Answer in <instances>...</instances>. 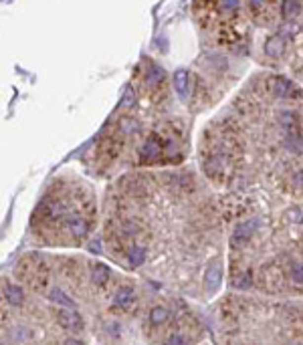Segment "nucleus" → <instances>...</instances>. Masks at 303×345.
Masks as SVG:
<instances>
[{
  "label": "nucleus",
  "mask_w": 303,
  "mask_h": 345,
  "mask_svg": "<svg viewBox=\"0 0 303 345\" xmlns=\"http://www.w3.org/2000/svg\"><path fill=\"white\" fill-rule=\"evenodd\" d=\"M257 228H259V220H247V222L239 224V226L234 228L232 236H230V248H234V250L245 248L247 242H249V239L253 236V232Z\"/></svg>",
  "instance_id": "f257e3e1"
},
{
  "label": "nucleus",
  "mask_w": 303,
  "mask_h": 345,
  "mask_svg": "<svg viewBox=\"0 0 303 345\" xmlns=\"http://www.w3.org/2000/svg\"><path fill=\"white\" fill-rule=\"evenodd\" d=\"M162 152H164V145H162L160 138L158 136H150L144 141L142 149H140V156H142V162H156L162 156Z\"/></svg>",
  "instance_id": "f03ea898"
},
{
  "label": "nucleus",
  "mask_w": 303,
  "mask_h": 345,
  "mask_svg": "<svg viewBox=\"0 0 303 345\" xmlns=\"http://www.w3.org/2000/svg\"><path fill=\"white\" fill-rule=\"evenodd\" d=\"M57 321H59V325L63 327V329H67V331H81L83 329V319H81V315L75 311V309H63V311H59V315H57Z\"/></svg>",
  "instance_id": "7ed1b4c3"
},
{
  "label": "nucleus",
  "mask_w": 303,
  "mask_h": 345,
  "mask_svg": "<svg viewBox=\"0 0 303 345\" xmlns=\"http://www.w3.org/2000/svg\"><path fill=\"white\" fill-rule=\"evenodd\" d=\"M221 281H223V267H221L219 263H212V265L206 269V275H204L206 293H214L216 289L221 287Z\"/></svg>",
  "instance_id": "20e7f679"
},
{
  "label": "nucleus",
  "mask_w": 303,
  "mask_h": 345,
  "mask_svg": "<svg viewBox=\"0 0 303 345\" xmlns=\"http://www.w3.org/2000/svg\"><path fill=\"white\" fill-rule=\"evenodd\" d=\"M65 226H67V230L77 236V239H81V236H85L89 232V222L85 220L83 216H79V214H71V216H67V222H65Z\"/></svg>",
  "instance_id": "39448f33"
},
{
  "label": "nucleus",
  "mask_w": 303,
  "mask_h": 345,
  "mask_svg": "<svg viewBox=\"0 0 303 345\" xmlns=\"http://www.w3.org/2000/svg\"><path fill=\"white\" fill-rule=\"evenodd\" d=\"M273 93L279 97H295V87L291 81H287L283 77H275L273 79Z\"/></svg>",
  "instance_id": "423d86ee"
},
{
  "label": "nucleus",
  "mask_w": 303,
  "mask_h": 345,
  "mask_svg": "<svg viewBox=\"0 0 303 345\" xmlns=\"http://www.w3.org/2000/svg\"><path fill=\"white\" fill-rule=\"evenodd\" d=\"M168 319H170V311L166 307H154L150 311V315H148V323H150V325H154V327L166 325Z\"/></svg>",
  "instance_id": "0eeeda50"
},
{
  "label": "nucleus",
  "mask_w": 303,
  "mask_h": 345,
  "mask_svg": "<svg viewBox=\"0 0 303 345\" xmlns=\"http://www.w3.org/2000/svg\"><path fill=\"white\" fill-rule=\"evenodd\" d=\"M132 301H134V289H129V287H121V289H117L115 299H114V303H115L117 307L129 309V305H132Z\"/></svg>",
  "instance_id": "6e6552de"
},
{
  "label": "nucleus",
  "mask_w": 303,
  "mask_h": 345,
  "mask_svg": "<svg viewBox=\"0 0 303 345\" xmlns=\"http://www.w3.org/2000/svg\"><path fill=\"white\" fill-rule=\"evenodd\" d=\"M110 267H105V265H93L91 267V281L95 285H105L107 281H110Z\"/></svg>",
  "instance_id": "1a4fd4ad"
},
{
  "label": "nucleus",
  "mask_w": 303,
  "mask_h": 345,
  "mask_svg": "<svg viewBox=\"0 0 303 345\" xmlns=\"http://www.w3.org/2000/svg\"><path fill=\"white\" fill-rule=\"evenodd\" d=\"M283 49H285V40L281 38V36H271L265 42V53L269 57H279L281 53H283Z\"/></svg>",
  "instance_id": "9d476101"
},
{
  "label": "nucleus",
  "mask_w": 303,
  "mask_h": 345,
  "mask_svg": "<svg viewBox=\"0 0 303 345\" xmlns=\"http://www.w3.org/2000/svg\"><path fill=\"white\" fill-rule=\"evenodd\" d=\"M4 297L10 305L18 307V305H23V301H25V295H23V289H20L18 285H8L6 291H4Z\"/></svg>",
  "instance_id": "9b49d317"
},
{
  "label": "nucleus",
  "mask_w": 303,
  "mask_h": 345,
  "mask_svg": "<svg viewBox=\"0 0 303 345\" xmlns=\"http://www.w3.org/2000/svg\"><path fill=\"white\" fill-rule=\"evenodd\" d=\"M188 79L190 77H188L186 69H178L176 75H174V87H176L180 97H186V93H188Z\"/></svg>",
  "instance_id": "f8f14e48"
},
{
  "label": "nucleus",
  "mask_w": 303,
  "mask_h": 345,
  "mask_svg": "<svg viewBox=\"0 0 303 345\" xmlns=\"http://www.w3.org/2000/svg\"><path fill=\"white\" fill-rule=\"evenodd\" d=\"M164 79H166V73H164V69H160V67H154L150 73H148V85L150 87H160V85L164 83Z\"/></svg>",
  "instance_id": "ddd939ff"
},
{
  "label": "nucleus",
  "mask_w": 303,
  "mask_h": 345,
  "mask_svg": "<svg viewBox=\"0 0 303 345\" xmlns=\"http://www.w3.org/2000/svg\"><path fill=\"white\" fill-rule=\"evenodd\" d=\"M51 301H55V303H61V305H65V307H71V309H75L73 299H69L67 295H65L61 289H57V287L51 291Z\"/></svg>",
  "instance_id": "4468645a"
},
{
  "label": "nucleus",
  "mask_w": 303,
  "mask_h": 345,
  "mask_svg": "<svg viewBox=\"0 0 303 345\" xmlns=\"http://www.w3.org/2000/svg\"><path fill=\"white\" fill-rule=\"evenodd\" d=\"M144 258H146V248L144 246H136L132 252H129V263H132L134 267H140L144 263Z\"/></svg>",
  "instance_id": "2eb2a0df"
},
{
  "label": "nucleus",
  "mask_w": 303,
  "mask_h": 345,
  "mask_svg": "<svg viewBox=\"0 0 303 345\" xmlns=\"http://www.w3.org/2000/svg\"><path fill=\"white\" fill-rule=\"evenodd\" d=\"M299 10H301V2H283V6H281V12L287 18H293L295 14H299Z\"/></svg>",
  "instance_id": "dca6fc26"
},
{
  "label": "nucleus",
  "mask_w": 303,
  "mask_h": 345,
  "mask_svg": "<svg viewBox=\"0 0 303 345\" xmlns=\"http://www.w3.org/2000/svg\"><path fill=\"white\" fill-rule=\"evenodd\" d=\"M164 345H188V339L182 333H172V335L166 337Z\"/></svg>",
  "instance_id": "f3484780"
},
{
  "label": "nucleus",
  "mask_w": 303,
  "mask_h": 345,
  "mask_svg": "<svg viewBox=\"0 0 303 345\" xmlns=\"http://www.w3.org/2000/svg\"><path fill=\"white\" fill-rule=\"evenodd\" d=\"M119 129H121L123 134H132L134 129H138V123H136L132 117H123L121 123H119Z\"/></svg>",
  "instance_id": "a211bd4d"
},
{
  "label": "nucleus",
  "mask_w": 303,
  "mask_h": 345,
  "mask_svg": "<svg viewBox=\"0 0 303 345\" xmlns=\"http://www.w3.org/2000/svg\"><path fill=\"white\" fill-rule=\"evenodd\" d=\"M236 287H241V289H245V287H251V273H245V275H241V276H239V281H236Z\"/></svg>",
  "instance_id": "6ab92c4d"
},
{
  "label": "nucleus",
  "mask_w": 303,
  "mask_h": 345,
  "mask_svg": "<svg viewBox=\"0 0 303 345\" xmlns=\"http://www.w3.org/2000/svg\"><path fill=\"white\" fill-rule=\"evenodd\" d=\"M293 281L297 285H301V265L299 263H295V267H293Z\"/></svg>",
  "instance_id": "aec40b11"
},
{
  "label": "nucleus",
  "mask_w": 303,
  "mask_h": 345,
  "mask_svg": "<svg viewBox=\"0 0 303 345\" xmlns=\"http://www.w3.org/2000/svg\"><path fill=\"white\" fill-rule=\"evenodd\" d=\"M132 99H136V95H134V89H127V93H125V97H123V105H125V107L134 105V103H132Z\"/></svg>",
  "instance_id": "412c9836"
},
{
  "label": "nucleus",
  "mask_w": 303,
  "mask_h": 345,
  "mask_svg": "<svg viewBox=\"0 0 303 345\" xmlns=\"http://www.w3.org/2000/svg\"><path fill=\"white\" fill-rule=\"evenodd\" d=\"M223 10H230V12H234L236 8H239V2H221L219 4Z\"/></svg>",
  "instance_id": "4be33fe9"
},
{
  "label": "nucleus",
  "mask_w": 303,
  "mask_h": 345,
  "mask_svg": "<svg viewBox=\"0 0 303 345\" xmlns=\"http://www.w3.org/2000/svg\"><path fill=\"white\" fill-rule=\"evenodd\" d=\"M89 250H91V252H101V242H99V241H93V242L89 244Z\"/></svg>",
  "instance_id": "5701e85b"
},
{
  "label": "nucleus",
  "mask_w": 303,
  "mask_h": 345,
  "mask_svg": "<svg viewBox=\"0 0 303 345\" xmlns=\"http://www.w3.org/2000/svg\"><path fill=\"white\" fill-rule=\"evenodd\" d=\"M63 345H85L83 341H79V339H67V341H65Z\"/></svg>",
  "instance_id": "b1692460"
}]
</instances>
